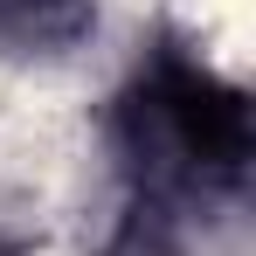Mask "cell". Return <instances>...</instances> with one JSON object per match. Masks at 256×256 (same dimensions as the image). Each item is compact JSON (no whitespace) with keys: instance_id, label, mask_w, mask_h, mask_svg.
I'll return each mask as SVG.
<instances>
[{"instance_id":"cell-2","label":"cell","mask_w":256,"mask_h":256,"mask_svg":"<svg viewBox=\"0 0 256 256\" xmlns=\"http://www.w3.org/2000/svg\"><path fill=\"white\" fill-rule=\"evenodd\" d=\"M90 21L84 0H0V48H62Z\"/></svg>"},{"instance_id":"cell-1","label":"cell","mask_w":256,"mask_h":256,"mask_svg":"<svg viewBox=\"0 0 256 256\" xmlns=\"http://www.w3.org/2000/svg\"><path fill=\"white\" fill-rule=\"evenodd\" d=\"M125 152L160 187H236L250 166V104L222 76L160 56L125 97Z\"/></svg>"}]
</instances>
